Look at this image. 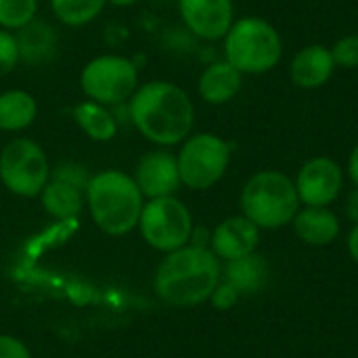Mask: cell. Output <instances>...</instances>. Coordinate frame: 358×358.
I'll list each match as a JSON object with an SVG mask.
<instances>
[{
  "label": "cell",
  "instance_id": "10",
  "mask_svg": "<svg viewBox=\"0 0 358 358\" xmlns=\"http://www.w3.org/2000/svg\"><path fill=\"white\" fill-rule=\"evenodd\" d=\"M90 180V172L73 162H61L50 168V178L40 193V203L44 212L57 220L76 218L86 203V187Z\"/></svg>",
  "mask_w": 358,
  "mask_h": 358
},
{
  "label": "cell",
  "instance_id": "19",
  "mask_svg": "<svg viewBox=\"0 0 358 358\" xmlns=\"http://www.w3.org/2000/svg\"><path fill=\"white\" fill-rule=\"evenodd\" d=\"M15 36L19 42L21 63L42 65L57 57L59 36H57V29L52 25H48L46 21L34 19L29 25L19 29Z\"/></svg>",
  "mask_w": 358,
  "mask_h": 358
},
{
  "label": "cell",
  "instance_id": "15",
  "mask_svg": "<svg viewBox=\"0 0 358 358\" xmlns=\"http://www.w3.org/2000/svg\"><path fill=\"white\" fill-rule=\"evenodd\" d=\"M336 69L329 46L306 44L289 61V80L302 90H317L334 78Z\"/></svg>",
  "mask_w": 358,
  "mask_h": 358
},
{
  "label": "cell",
  "instance_id": "6",
  "mask_svg": "<svg viewBox=\"0 0 358 358\" xmlns=\"http://www.w3.org/2000/svg\"><path fill=\"white\" fill-rule=\"evenodd\" d=\"M233 145L216 132H191L176 153L182 187L191 191H208L216 187L229 172Z\"/></svg>",
  "mask_w": 358,
  "mask_h": 358
},
{
  "label": "cell",
  "instance_id": "8",
  "mask_svg": "<svg viewBox=\"0 0 358 358\" xmlns=\"http://www.w3.org/2000/svg\"><path fill=\"white\" fill-rule=\"evenodd\" d=\"M50 168L44 147L29 136H17L0 151V182L17 197H40L50 178Z\"/></svg>",
  "mask_w": 358,
  "mask_h": 358
},
{
  "label": "cell",
  "instance_id": "12",
  "mask_svg": "<svg viewBox=\"0 0 358 358\" xmlns=\"http://www.w3.org/2000/svg\"><path fill=\"white\" fill-rule=\"evenodd\" d=\"M185 29L201 42H222L235 17L233 0H176Z\"/></svg>",
  "mask_w": 358,
  "mask_h": 358
},
{
  "label": "cell",
  "instance_id": "4",
  "mask_svg": "<svg viewBox=\"0 0 358 358\" xmlns=\"http://www.w3.org/2000/svg\"><path fill=\"white\" fill-rule=\"evenodd\" d=\"M241 214L260 231H279L292 224L300 206L294 176L281 170H258L241 187Z\"/></svg>",
  "mask_w": 358,
  "mask_h": 358
},
{
  "label": "cell",
  "instance_id": "30",
  "mask_svg": "<svg viewBox=\"0 0 358 358\" xmlns=\"http://www.w3.org/2000/svg\"><path fill=\"white\" fill-rule=\"evenodd\" d=\"M346 248H348V254L352 258V262L358 266V224H355L346 237Z\"/></svg>",
  "mask_w": 358,
  "mask_h": 358
},
{
  "label": "cell",
  "instance_id": "27",
  "mask_svg": "<svg viewBox=\"0 0 358 358\" xmlns=\"http://www.w3.org/2000/svg\"><path fill=\"white\" fill-rule=\"evenodd\" d=\"M0 358H31V352L19 338L0 334Z\"/></svg>",
  "mask_w": 358,
  "mask_h": 358
},
{
  "label": "cell",
  "instance_id": "14",
  "mask_svg": "<svg viewBox=\"0 0 358 358\" xmlns=\"http://www.w3.org/2000/svg\"><path fill=\"white\" fill-rule=\"evenodd\" d=\"M262 231L243 214L229 216L212 229L210 252L224 264L258 252Z\"/></svg>",
  "mask_w": 358,
  "mask_h": 358
},
{
  "label": "cell",
  "instance_id": "1",
  "mask_svg": "<svg viewBox=\"0 0 358 358\" xmlns=\"http://www.w3.org/2000/svg\"><path fill=\"white\" fill-rule=\"evenodd\" d=\"M126 109L136 132L159 149L178 147L195 126L191 94L170 80L141 82Z\"/></svg>",
  "mask_w": 358,
  "mask_h": 358
},
{
  "label": "cell",
  "instance_id": "24",
  "mask_svg": "<svg viewBox=\"0 0 358 358\" xmlns=\"http://www.w3.org/2000/svg\"><path fill=\"white\" fill-rule=\"evenodd\" d=\"M331 57L340 69H358V34H346L331 46Z\"/></svg>",
  "mask_w": 358,
  "mask_h": 358
},
{
  "label": "cell",
  "instance_id": "20",
  "mask_svg": "<svg viewBox=\"0 0 358 358\" xmlns=\"http://www.w3.org/2000/svg\"><path fill=\"white\" fill-rule=\"evenodd\" d=\"M71 117H73L76 126L94 143H109L117 136L120 122H117L115 113L111 111V107H105L101 103L84 99L73 105Z\"/></svg>",
  "mask_w": 358,
  "mask_h": 358
},
{
  "label": "cell",
  "instance_id": "11",
  "mask_svg": "<svg viewBox=\"0 0 358 358\" xmlns=\"http://www.w3.org/2000/svg\"><path fill=\"white\" fill-rule=\"evenodd\" d=\"M294 185L300 206L331 208L344 193L346 172L338 159L329 155H315L298 168Z\"/></svg>",
  "mask_w": 358,
  "mask_h": 358
},
{
  "label": "cell",
  "instance_id": "2",
  "mask_svg": "<svg viewBox=\"0 0 358 358\" xmlns=\"http://www.w3.org/2000/svg\"><path fill=\"white\" fill-rule=\"evenodd\" d=\"M222 279V262L208 250L185 245L164 254L155 268V296L174 308H193L210 302L212 292Z\"/></svg>",
  "mask_w": 358,
  "mask_h": 358
},
{
  "label": "cell",
  "instance_id": "5",
  "mask_svg": "<svg viewBox=\"0 0 358 358\" xmlns=\"http://www.w3.org/2000/svg\"><path fill=\"white\" fill-rule=\"evenodd\" d=\"M222 59L243 76H264L281 63L283 38L271 21L243 15L222 38Z\"/></svg>",
  "mask_w": 358,
  "mask_h": 358
},
{
  "label": "cell",
  "instance_id": "31",
  "mask_svg": "<svg viewBox=\"0 0 358 358\" xmlns=\"http://www.w3.org/2000/svg\"><path fill=\"white\" fill-rule=\"evenodd\" d=\"M141 0H107V6H117V8H130L138 4Z\"/></svg>",
  "mask_w": 358,
  "mask_h": 358
},
{
  "label": "cell",
  "instance_id": "7",
  "mask_svg": "<svg viewBox=\"0 0 358 358\" xmlns=\"http://www.w3.org/2000/svg\"><path fill=\"white\" fill-rule=\"evenodd\" d=\"M80 90L84 99L105 107L126 105L141 86L138 65L117 52H103L84 63L80 69Z\"/></svg>",
  "mask_w": 358,
  "mask_h": 358
},
{
  "label": "cell",
  "instance_id": "21",
  "mask_svg": "<svg viewBox=\"0 0 358 358\" xmlns=\"http://www.w3.org/2000/svg\"><path fill=\"white\" fill-rule=\"evenodd\" d=\"M38 117V101L29 90L6 88L0 92V132L17 134Z\"/></svg>",
  "mask_w": 358,
  "mask_h": 358
},
{
  "label": "cell",
  "instance_id": "9",
  "mask_svg": "<svg viewBox=\"0 0 358 358\" xmlns=\"http://www.w3.org/2000/svg\"><path fill=\"white\" fill-rule=\"evenodd\" d=\"M193 214L182 199L176 195L159 197V199H145L138 231L145 243L162 254H170L189 245L193 233Z\"/></svg>",
  "mask_w": 358,
  "mask_h": 358
},
{
  "label": "cell",
  "instance_id": "22",
  "mask_svg": "<svg viewBox=\"0 0 358 358\" xmlns=\"http://www.w3.org/2000/svg\"><path fill=\"white\" fill-rule=\"evenodd\" d=\"M52 17L65 27H84L96 21L107 0H48Z\"/></svg>",
  "mask_w": 358,
  "mask_h": 358
},
{
  "label": "cell",
  "instance_id": "3",
  "mask_svg": "<svg viewBox=\"0 0 358 358\" xmlns=\"http://www.w3.org/2000/svg\"><path fill=\"white\" fill-rule=\"evenodd\" d=\"M145 197L132 174L115 168L90 174L86 187V208L105 235L122 237L138 227Z\"/></svg>",
  "mask_w": 358,
  "mask_h": 358
},
{
  "label": "cell",
  "instance_id": "25",
  "mask_svg": "<svg viewBox=\"0 0 358 358\" xmlns=\"http://www.w3.org/2000/svg\"><path fill=\"white\" fill-rule=\"evenodd\" d=\"M21 63L19 42L13 31L0 29V78H6Z\"/></svg>",
  "mask_w": 358,
  "mask_h": 358
},
{
  "label": "cell",
  "instance_id": "18",
  "mask_svg": "<svg viewBox=\"0 0 358 358\" xmlns=\"http://www.w3.org/2000/svg\"><path fill=\"white\" fill-rule=\"evenodd\" d=\"M268 277H271V266L260 252L222 264V279L231 283L241 294V298L262 292L268 283Z\"/></svg>",
  "mask_w": 358,
  "mask_h": 358
},
{
  "label": "cell",
  "instance_id": "17",
  "mask_svg": "<svg viewBox=\"0 0 358 358\" xmlns=\"http://www.w3.org/2000/svg\"><path fill=\"white\" fill-rule=\"evenodd\" d=\"M243 78L245 76L239 73L229 61L216 59L201 69L197 78V94L208 105H227L241 92Z\"/></svg>",
  "mask_w": 358,
  "mask_h": 358
},
{
  "label": "cell",
  "instance_id": "28",
  "mask_svg": "<svg viewBox=\"0 0 358 358\" xmlns=\"http://www.w3.org/2000/svg\"><path fill=\"white\" fill-rule=\"evenodd\" d=\"M344 216L352 227L358 224V189H355V187L344 197Z\"/></svg>",
  "mask_w": 358,
  "mask_h": 358
},
{
  "label": "cell",
  "instance_id": "29",
  "mask_svg": "<svg viewBox=\"0 0 358 358\" xmlns=\"http://www.w3.org/2000/svg\"><path fill=\"white\" fill-rule=\"evenodd\" d=\"M344 172H346V178L352 182V187L358 189V143H355V147H352L350 153H348Z\"/></svg>",
  "mask_w": 358,
  "mask_h": 358
},
{
  "label": "cell",
  "instance_id": "13",
  "mask_svg": "<svg viewBox=\"0 0 358 358\" xmlns=\"http://www.w3.org/2000/svg\"><path fill=\"white\" fill-rule=\"evenodd\" d=\"M132 178L145 199L172 197L182 187L176 153L168 149H159V147L138 157Z\"/></svg>",
  "mask_w": 358,
  "mask_h": 358
},
{
  "label": "cell",
  "instance_id": "26",
  "mask_svg": "<svg viewBox=\"0 0 358 358\" xmlns=\"http://www.w3.org/2000/svg\"><path fill=\"white\" fill-rule=\"evenodd\" d=\"M239 300H241V294H239L231 283H227L224 279H220V283L216 285V289H214L212 296H210V304H212L216 310H222V313L235 308Z\"/></svg>",
  "mask_w": 358,
  "mask_h": 358
},
{
  "label": "cell",
  "instance_id": "16",
  "mask_svg": "<svg viewBox=\"0 0 358 358\" xmlns=\"http://www.w3.org/2000/svg\"><path fill=\"white\" fill-rule=\"evenodd\" d=\"M308 248H327L342 235V218L331 208H300L289 224Z\"/></svg>",
  "mask_w": 358,
  "mask_h": 358
},
{
  "label": "cell",
  "instance_id": "23",
  "mask_svg": "<svg viewBox=\"0 0 358 358\" xmlns=\"http://www.w3.org/2000/svg\"><path fill=\"white\" fill-rule=\"evenodd\" d=\"M40 0H0V29L17 34L38 19Z\"/></svg>",
  "mask_w": 358,
  "mask_h": 358
}]
</instances>
